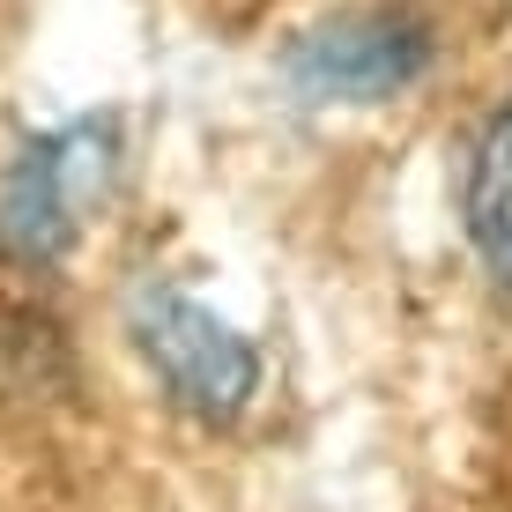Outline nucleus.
I'll list each match as a JSON object with an SVG mask.
<instances>
[{
    "label": "nucleus",
    "instance_id": "f257e3e1",
    "mask_svg": "<svg viewBox=\"0 0 512 512\" xmlns=\"http://www.w3.org/2000/svg\"><path fill=\"white\" fill-rule=\"evenodd\" d=\"M112 179V141L104 127H60L30 141L0 179V245L23 260H60L82 238L97 193Z\"/></svg>",
    "mask_w": 512,
    "mask_h": 512
},
{
    "label": "nucleus",
    "instance_id": "f03ea898",
    "mask_svg": "<svg viewBox=\"0 0 512 512\" xmlns=\"http://www.w3.org/2000/svg\"><path fill=\"white\" fill-rule=\"evenodd\" d=\"M127 327H134L141 357L156 364V379H164L193 416H238L245 394L260 386V364H253V349H245V334H231L208 305L164 290V282L134 290Z\"/></svg>",
    "mask_w": 512,
    "mask_h": 512
},
{
    "label": "nucleus",
    "instance_id": "7ed1b4c3",
    "mask_svg": "<svg viewBox=\"0 0 512 512\" xmlns=\"http://www.w3.org/2000/svg\"><path fill=\"white\" fill-rule=\"evenodd\" d=\"M431 60L416 23H394V15H334L320 23L305 45L290 52V75L305 97H342V104H379L394 90H409Z\"/></svg>",
    "mask_w": 512,
    "mask_h": 512
},
{
    "label": "nucleus",
    "instance_id": "20e7f679",
    "mask_svg": "<svg viewBox=\"0 0 512 512\" xmlns=\"http://www.w3.org/2000/svg\"><path fill=\"white\" fill-rule=\"evenodd\" d=\"M468 238L483 253V268L512 290V104L483 127L468 164Z\"/></svg>",
    "mask_w": 512,
    "mask_h": 512
}]
</instances>
